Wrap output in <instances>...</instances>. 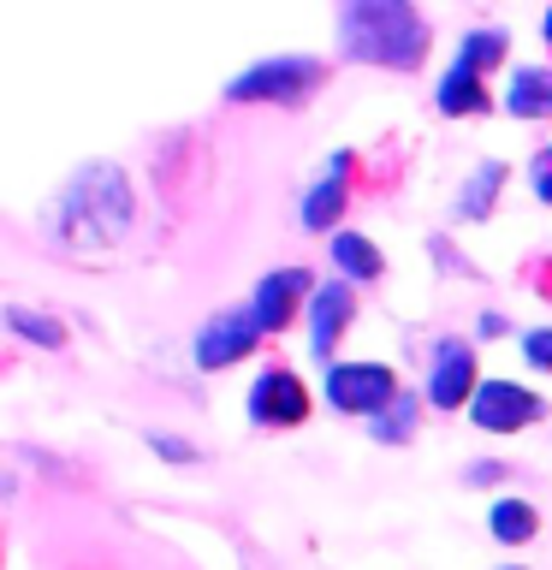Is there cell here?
Here are the masks:
<instances>
[{
	"mask_svg": "<svg viewBox=\"0 0 552 570\" xmlns=\"http://www.w3.org/2000/svg\"><path fill=\"white\" fill-rule=\"evenodd\" d=\"M338 42L363 66L416 71L427 60V18L404 0H351L338 7Z\"/></svg>",
	"mask_w": 552,
	"mask_h": 570,
	"instance_id": "cell-1",
	"label": "cell"
},
{
	"mask_svg": "<svg viewBox=\"0 0 552 570\" xmlns=\"http://www.w3.org/2000/svg\"><path fill=\"white\" fill-rule=\"evenodd\" d=\"M53 220L83 244H114L131 226V185H125V173L119 167H83L71 178V190L60 196Z\"/></svg>",
	"mask_w": 552,
	"mask_h": 570,
	"instance_id": "cell-2",
	"label": "cell"
},
{
	"mask_svg": "<svg viewBox=\"0 0 552 570\" xmlns=\"http://www.w3.org/2000/svg\"><path fill=\"white\" fill-rule=\"evenodd\" d=\"M321 78H327V66L309 60V53H274V60L238 71L226 83V96L231 101H303Z\"/></svg>",
	"mask_w": 552,
	"mask_h": 570,
	"instance_id": "cell-3",
	"label": "cell"
},
{
	"mask_svg": "<svg viewBox=\"0 0 552 570\" xmlns=\"http://www.w3.org/2000/svg\"><path fill=\"white\" fill-rule=\"evenodd\" d=\"M392 399H398V381H392L386 363H333L327 368V404L345 410V416H381Z\"/></svg>",
	"mask_w": 552,
	"mask_h": 570,
	"instance_id": "cell-4",
	"label": "cell"
},
{
	"mask_svg": "<svg viewBox=\"0 0 552 570\" xmlns=\"http://www.w3.org/2000/svg\"><path fill=\"white\" fill-rule=\"evenodd\" d=\"M541 410L546 404L534 399L529 386H516V381H481L470 416H475V428H487V434H516V428L541 422Z\"/></svg>",
	"mask_w": 552,
	"mask_h": 570,
	"instance_id": "cell-5",
	"label": "cell"
},
{
	"mask_svg": "<svg viewBox=\"0 0 552 570\" xmlns=\"http://www.w3.org/2000/svg\"><path fill=\"white\" fill-rule=\"evenodd\" d=\"M481 392V374H475V351L463 338H440L434 351V368H427V404L440 410H457V404H475Z\"/></svg>",
	"mask_w": 552,
	"mask_h": 570,
	"instance_id": "cell-6",
	"label": "cell"
},
{
	"mask_svg": "<svg viewBox=\"0 0 552 570\" xmlns=\"http://www.w3.org/2000/svg\"><path fill=\"white\" fill-rule=\"evenodd\" d=\"M256 315L249 309H226V315H214L203 333H196V363L203 368H231V363H244L249 351H256Z\"/></svg>",
	"mask_w": 552,
	"mask_h": 570,
	"instance_id": "cell-7",
	"label": "cell"
},
{
	"mask_svg": "<svg viewBox=\"0 0 552 570\" xmlns=\"http://www.w3.org/2000/svg\"><path fill=\"white\" fill-rule=\"evenodd\" d=\"M303 416H309V392H303V381L292 368H267L256 392H249V422L262 428H297Z\"/></svg>",
	"mask_w": 552,
	"mask_h": 570,
	"instance_id": "cell-8",
	"label": "cell"
},
{
	"mask_svg": "<svg viewBox=\"0 0 552 570\" xmlns=\"http://www.w3.org/2000/svg\"><path fill=\"white\" fill-rule=\"evenodd\" d=\"M351 315H356V292L351 285H315V297H309V351L327 363L333 356V345L345 338V327H351Z\"/></svg>",
	"mask_w": 552,
	"mask_h": 570,
	"instance_id": "cell-9",
	"label": "cell"
},
{
	"mask_svg": "<svg viewBox=\"0 0 552 570\" xmlns=\"http://www.w3.org/2000/svg\"><path fill=\"white\" fill-rule=\"evenodd\" d=\"M303 292H309V274L303 267H279V274H267L256 285V303H249V315H256L262 333H285V321L297 315Z\"/></svg>",
	"mask_w": 552,
	"mask_h": 570,
	"instance_id": "cell-10",
	"label": "cell"
},
{
	"mask_svg": "<svg viewBox=\"0 0 552 570\" xmlns=\"http://www.w3.org/2000/svg\"><path fill=\"white\" fill-rule=\"evenodd\" d=\"M505 114L511 119H546L552 114V71L541 66H523L511 78V96H505Z\"/></svg>",
	"mask_w": 552,
	"mask_h": 570,
	"instance_id": "cell-11",
	"label": "cell"
},
{
	"mask_svg": "<svg viewBox=\"0 0 552 570\" xmlns=\"http://www.w3.org/2000/svg\"><path fill=\"white\" fill-rule=\"evenodd\" d=\"M440 114H452V119H463V114H487V89H481L475 71H463V66L445 71V78H440Z\"/></svg>",
	"mask_w": 552,
	"mask_h": 570,
	"instance_id": "cell-12",
	"label": "cell"
},
{
	"mask_svg": "<svg viewBox=\"0 0 552 570\" xmlns=\"http://www.w3.org/2000/svg\"><path fill=\"white\" fill-rule=\"evenodd\" d=\"M338 214H345V173H327L309 196H303V226H309V232H333Z\"/></svg>",
	"mask_w": 552,
	"mask_h": 570,
	"instance_id": "cell-13",
	"label": "cell"
},
{
	"mask_svg": "<svg viewBox=\"0 0 552 570\" xmlns=\"http://www.w3.org/2000/svg\"><path fill=\"white\" fill-rule=\"evenodd\" d=\"M333 262L345 267L351 279H381V249H374L363 232H333Z\"/></svg>",
	"mask_w": 552,
	"mask_h": 570,
	"instance_id": "cell-14",
	"label": "cell"
},
{
	"mask_svg": "<svg viewBox=\"0 0 552 570\" xmlns=\"http://www.w3.org/2000/svg\"><path fill=\"white\" fill-rule=\"evenodd\" d=\"M499 185H505V160H481L475 178H470V185H463V196H457V214H463V220H481V214L493 208Z\"/></svg>",
	"mask_w": 552,
	"mask_h": 570,
	"instance_id": "cell-15",
	"label": "cell"
},
{
	"mask_svg": "<svg viewBox=\"0 0 552 570\" xmlns=\"http://www.w3.org/2000/svg\"><path fill=\"white\" fill-rule=\"evenodd\" d=\"M487 523H493V541L516 547V541H529V534L541 529V517H534V505H523V499H499Z\"/></svg>",
	"mask_w": 552,
	"mask_h": 570,
	"instance_id": "cell-16",
	"label": "cell"
},
{
	"mask_svg": "<svg viewBox=\"0 0 552 570\" xmlns=\"http://www.w3.org/2000/svg\"><path fill=\"white\" fill-rule=\"evenodd\" d=\"M499 60H505V30H470V36H463V53H457L463 71H475V78H481V71L499 66Z\"/></svg>",
	"mask_w": 552,
	"mask_h": 570,
	"instance_id": "cell-17",
	"label": "cell"
},
{
	"mask_svg": "<svg viewBox=\"0 0 552 570\" xmlns=\"http://www.w3.org/2000/svg\"><path fill=\"white\" fill-rule=\"evenodd\" d=\"M410 428H416V392H398V399H392L381 416H374V440H410Z\"/></svg>",
	"mask_w": 552,
	"mask_h": 570,
	"instance_id": "cell-18",
	"label": "cell"
},
{
	"mask_svg": "<svg viewBox=\"0 0 552 570\" xmlns=\"http://www.w3.org/2000/svg\"><path fill=\"white\" fill-rule=\"evenodd\" d=\"M7 327H12V333H24L30 345H48V351L66 338V333H60V321H53V315H36V309H24V303H12V309H7Z\"/></svg>",
	"mask_w": 552,
	"mask_h": 570,
	"instance_id": "cell-19",
	"label": "cell"
},
{
	"mask_svg": "<svg viewBox=\"0 0 552 570\" xmlns=\"http://www.w3.org/2000/svg\"><path fill=\"white\" fill-rule=\"evenodd\" d=\"M523 356L534 368H552V327H534V333H523Z\"/></svg>",
	"mask_w": 552,
	"mask_h": 570,
	"instance_id": "cell-20",
	"label": "cell"
},
{
	"mask_svg": "<svg viewBox=\"0 0 552 570\" xmlns=\"http://www.w3.org/2000/svg\"><path fill=\"white\" fill-rule=\"evenodd\" d=\"M155 452H160V458H172V463H190V458H196L190 445H185V440H172V434H155Z\"/></svg>",
	"mask_w": 552,
	"mask_h": 570,
	"instance_id": "cell-21",
	"label": "cell"
},
{
	"mask_svg": "<svg viewBox=\"0 0 552 570\" xmlns=\"http://www.w3.org/2000/svg\"><path fill=\"white\" fill-rule=\"evenodd\" d=\"M534 190H541V203H552V149L534 160Z\"/></svg>",
	"mask_w": 552,
	"mask_h": 570,
	"instance_id": "cell-22",
	"label": "cell"
},
{
	"mask_svg": "<svg viewBox=\"0 0 552 570\" xmlns=\"http://www.w3.org/2000/svg\"><path fill=\"white\" fill-rule=\"evenodd\" d=\"M505 470H499V463H470V481H481V488H487V481H499Z\"/></svg>",
	"mask_w": 552,
	"mask_h": 570,
	"instance_id": "cell-23",
	"label": "cell"
},
{
	"mask_svg": "<svg viewBox=\"0 0 552 570\" xmlns=\"http://www.w3.org/2000/svg\"><path fill=\"white\" fill-rule=\"evenodd\" d=\"M481 338H505V315H481Z\"/></svg>",
	"mask_w": 552,
	"mask_h": 570,
	"instance_id": "cell-24",
	"label": "cell"
},
{
	"mask_svg": "<svg viewBox=\"0 0 552 570\" xmlns=\"http://www.w3.org/2000/svg\"><path fill=\"white\" fill-rule=\"evenodd\" d=\"M546 36H552V12H546Z\"/></svg>",
	"mask_w": 552,
	"mask_h": 570,
	"instance_id": "cell-25",
	"label": "cell"
}]
</instances>
